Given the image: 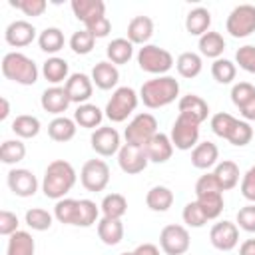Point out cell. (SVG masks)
Here are the masks:
<instances>
[{"instance_id": "6da1fadb", "label": "cell", "mask_w": 255, "mask_h": 255, "mask_svg": "<svg viewBox=\"0 0 255 255\" xmlns=\"http://www.w3.org/2000/svg\"><path fill=\"white\" fill-rule=\"evenodd\" d=\"M76 169L70 161L66 159H54L48 163L46 171H44V179H42V191L46 197L50 199H64V195L76 185Z\"/></svg>"}, {"instance_id": "7a4b0ae2", "label": "cell", "mask_w": 255, "mask_h": 255, "mask_svg": "<svg viewBox=\"0 0 255 255\" xmlns=\"http://www.w3.org/2000/svg\"><path fill=\"white\" fill-rule=\"evenodd\" d=\"M179 96V82L173 76H155L139 88V100L145 108L157 110L165 108Z\"/></svg>"}, {"instance_id": "3957f363", "label": "cell", "mask_w": 255, "mask_h": 255, "mask_svg": "<svg viewBox=\"0 0 255 255\" xmlns=\"http://www.w3.org/2000/svg\"><path fill=\"white\" fill-rule=\"evenodd\" d=\"M211 129L215 135L227 139L231 145L243 147L253 139V128L245 120H237L227 112H219L211 118Z\"/></svg>"}, {"instance_id": "277c9868", "label": "cell", "mask_w": 255, "mask_h": 255, "mask_svg": "<svg viewBox=\"0 0 255 255\" xmlns=\"http://www.w3.org/2000/svg\"><path fill=\"white\" fill-rule=\"evenodd\" d=\"M2 74L4 78L22 84V86H32L38 82V66L32 58H28L22 52H8L2 58Z\"/></svg>"}, {"instance_id": "5b68a950", "label": "cell", "mask_w": 255, "mask_h": 255, "mask_svg": "<svg viewBox=\"0 0 255 255\" xmlns=\"http://www.w3.org/2000/svg\"><path fill=\"white\" fill-rule=\"evenodd\" d=\"M137 102H139V96L135 94L133 88L129 86H122V88H116L112 98L108 100L106 104V118L114 124H120V122H126L137 108Z\"/></svg>"}, {"instance_id": "8992f818", "label": "cell", "mask_w": 255, "mask_h": 255, "mask_svg": "<svg viewBox=\"0 0 255 255\" xmlns=\"http://www.w3.org/2000/svg\"><path fill=\"white\" fill-rule=\"evenodd\" d=\"M173 64V56L165 48H159L155 44H145L137 52V66L147 74L167 76Z\"/></svg>"}, {"instance_id": "52a82bcc", "label": "cell", "mask_w": 255, "mask_h": 255, "mask_svg": "<svg viewBox=\"0 0 255 255\" xmlns=\"http://www.w3.org/2000/svg\"><path fill=\"white\" fill-rule=\"evenodd\" d=\"M157 133V120L155 116L143 112V114H137L126 128L124 131V137H126V143H131V145H139V147H145V143Z\"/></svg>"}, {"instance_id": "ba28073f", "label": "cell", "mask_w": 255, "mask_h": 255, "mask_svg": "<svg viewBox=\"0 0 255 255\" xmlns=\"http://www.w3.org/2000/svg\"><path fill=\"white\" fill-rule=\"evenodd\" d=\"M225 30L233 38H247L255 32V6L253 4H239L235 6L225 22Z\"/></svg>"}, {"instance_id": "9c48e42d", "label": "cell", "mask_w": 255, "mask_h": 255, "mask_svg": "<svg viewBox=\"0 0 255 255\" xmlns=\"http://www.w3.org/2000/svg\"><path fill=\"white\" fill-rule=\"evenodd\" d=\"M191 245L189 231L183 225L169 223L159 233V247L165 255H183Z\"/></svg>"}, {"instance_id": "30bf717a", "label": "cell", "mask_w": 255, "mask_h": 255, "mask_svg": "<svg viewBox=\"0 0 255 255\" xmlns=\"http://www.w3.org/2000/svg\"><path fill=\"white\" fill-rule=\"evenodd\" d=\"M80 181L88 191H104L110 183V167L104 159H88L80 169Z\"/></svg>"}, {"instance_id": "8fae6325", "label": "cell", "mask_w": 255, "mask_h": 255, "mask_svg": "<svg viewBox=\"0 0 255 255\" xmlns=\"http://www.w3.org/2000/svg\"><path fill=\"white\" fill-rule=\"evenodd\" d=\"M169 137H171V143L175 149H181V151L193 149L199 143V124L177 116V120L171 126Z\"/></svg>"}, {"instance_id": "7c38bea8", "label": "cell", "mask_w": 255, "mask_h": 255, "mask_svg": "<svg viewBox=\"0 0 255 255\" xmlns=\"http://www.w3.org/2000/svg\"><path fill=\"white\" fill-rule=\"evenodd\" d=\"M149 159H147V153L143 147L139 145H131V143H124L118 151V165L124 173L128 175H135V173H141L145 167H147Z\"/></svg>"}, {"instance_id": "4fadbf2b", "label": "cell", "mask_w": 255, "mask_h": 255, "mask_svg": "<svg viewBox=\"0 0 255 255\" xmlns=\"http://www.w3.org/2000/svg\"><path fill=\"white\" fill-rule=\"evenodd\" d=\"M90 143H92V149L102 157H110V155L118 153L120 147H122L118 129L110 128V126H100L98 129H94L92 137H90Z\"/></svg>"}, {"instance_id": "5bb4252c", "label": "cell", "mask_w": 255, "mask_h": 255, "mask_svg": "<svg viewBox=\"0 0 255 255\" xmlns=\"http://www.w3.org/2000/svg\"><path fill=\"white\" fill-rule=\"evenodd\" d=\"M209 241L217 251H231L239 243V227L227 219L215 223L209 231Z\"/></svg>"}, {"instance_id": "9a60e30c", "label": "cell", "mask_w": 255, "mask_h": 255, "mask_svg": "<svg viewBox=\"0 0 255 255\" xmlns=\"http://www.w3.org/2000/svg\"><path fill=\"white\" fill-rule=\"evenodd\" d=\"M231 102L239 110L245 122H255V86L239 82L231 88Z\"/></svg>"}, {"instance_id": "2e32d148", "label": "cell", "mask_w": 255, "mask_h": 255, "mask_svg": "<svg viewBox=\"0 0 255 255\" xmlns=\"http://www.w3.org/2000/svg\"><path fill=\"white\" fill-rule=\"evenodd\" d=\"M8 187L18 197H32L38 191V179L36 175L26 167H14L8 171Z\"/></svg>"}, {"instance_id": "e0dca14e", "label": "cell", "mask_w": 255, "mask_h": 255, "mask_svg": "<svg viewBox=\"0 0 255 255\" xmlns=\"http://www.w3.org/2000/svg\"><path fill=\"white\" fill-rule=\"evenodd\" d=\"M34 38H36V28L28 20H14L4 30V40L12 48H24V46L32 44Z\"/></svg>"}, {"instance_id": "ac0fdd59", "label": "cell", "mask_w": 255, "mask_h": 255, "mask_svg": "<svg viewBox=\"0 0 255 255\" xmlns=\"http://www.w3.org/2000/svg\"><path fill=\"white\" fill-rule=\"evenodd\" d=\"M66 92H68V98L70 102L82 106V104H88V100L92 98V92H94V82L90 76L82 74V72H76V74H70V78L66 80Z\"/></svg>"}, {"instance_id": "d6986e66", "label": "cell", "mask_w": 255, "mask_h": 255, "mask_svg": "<svg viewBox=\"0 0 255 255\" xmlns=\"http://www.w3.org/2000/svg\"><path fill=\"white\" fill-rule=\"evenodd\" d=\"M177 110H179V116L181 118H187L195 124H201L207 120L209 116V106L207 102L201 98V96H195V94H187V96H181L179 102H177Z\"/></svg>"}, {"instance_id": "ffe728a7", "label": "cell", "mask_w": 255, "mask_h": 255, "mask_svg": "<svg viewBox=\"0 0 255 255\" xmlns=\"http://www.w3.org/2000/svg\"><path fill=\"white\" fill-rule=\"evenodd\" d=\"M70 98H68V92L66 88H60V86H52V88H46L42 92V98H40V106L44 112L48 114H54L56 118L62 116L68 106H70Z\"/></svg>"}, {"instance_id": "44dd1931", "label": "cell", "mask_w": 255, "mask_h": 255, "mask_svg": "<svg viewBox=\"0 0 255 255\" xmlns=\"http://www.w3.org/2000/svg\"><path fill=\"white\" fill-rule=\"evenodd\" d=\"M145 153H147V159L153 161V163H165L171 155H173V143H171V137L157 131L147 143H145Z\"/></svg>"}, {"instance_id": "7402d4cb", "label": "cell", "mask_w": 255, "mask_h": 255, "mask_svg": "<svg viewBox=\"0 0 255 255\" xmlns=\"http://www.w3.org/2000/svg\"><path fill=\"white\" fill-rule=\"evenodd\" d=\"M72 12L74 16L84 22V26L92 24L94 20L106 16V4L102 0H72Z\"/></svg>"}, {"instance_id": "603a6c76", "label": "cell", "mask_w": 255, "mask_h": 255, "mask_svg": "<svg viewBox=\"0 0 255 255\" xmlns=\"http://www.w3.org/2000/svg\"><path fill=\"white\" fill-rule=\"evenodd\" d=\"M92 82L100 90H112V88H116L118 82H120V70H118V66L112 64L110 60L98 62L94 66V70H92Z\"/></svg>"}, {"instance_id": "cb8c5ba5", "label": "cell", "mask_w": 255, "mask_h": 255, "mask_svg": "<svg viewBox=\"0 0 255 255\" xmlns=\"http://www.w3.org/2000/svg\"><path fill=\"white\" fill-rule=\"evenodd\" d=\"M153 36V20L149 16H133L128 24V40L131 44L145 46Z\"/></svg>"}, {"instance_id": "d4e9b609", "label": "cell", "mask_w": 255, "mask_h": 255, "mask_svg": "<svg viewBox=\"0 0 255 255\" xmlns=\"http://www.w3.org/2000/svg\"><path fill=\"white\" fill-rule=\"evenodd\" d=\"M219 149L213 141H201L191 149V165L197 169H209L217 165Z\"/></svg>"}, {"instance_id": "484cf974", "label": "cell", "mask_w": 255, "mask_h": 255, "mask_svg": "<svg viewBox=\"0 0 255 255\" xmlns=\"http://www.w3.org/2000/svg\"><path fill=\"white\" fill-rule=\"evenodd\" d=\"M209 26H211V12L203 6H197L193 10L187 12L185 16V30L191 34V36H203L205 32H209Z\"/></svg>"}, {"instance_id": "4316f807", "label": "cell", "mask_w": 255, "mask_h": 255, "mask_svg": "<svg viewBox=\"0 0 255 255\" xmlns=\"http://www.w3.org/2000/svg\"><path fill=\"white\" fill-rule=\"evenodd\" d=\"M98 237L102 239L104 245H118L124 239V223L122 219H112V217H102L98 221Z\"/></svg>"}, {"instance_id": "83f0119b", "label": "cell", "mask_w": 255, "mask_h": 255, "mask_svg": "<svg viewBox=\"0 0 255 255\" xmlns=\"http://www.w3.org/2000/svg\"><path fill=\"white\" fill-rule=\"evenodd\" d=\"M104 112L96 106V104H82L76 108L74 112V122L80 126V128H86V129H98L102 120H104Z\"/></svg>"}, {"instance_id": "f1b7e54d", "label": "cell", "mask_w": 255, "mask_h": 255, "mask_svg": "<svg viewBox=\"0 0 255 255\" xmlns=\"http://www.w3.org/2000/svg\"><path fill=\"white\" fill-rule=\"evenodd\" d=\"M48 135H50V139H54V141L66 143V141L74 139V135H76V122H74L72 118L58 116V118H54V120L48 124Z\"/></svg>"}, {"instance_id": "f546056e", "label": "cell", "mask_w": 255, "mask_h": 255, "mask_svg": "<svg viewBox=\"0 0 255 255\" xmlns=\"http://www.w3.org/2000/svg\"><path fill=\"white\" fill-rule=\"evenodd\" d=\"M145 205L151 211L163 213L173 205V191L165 185H153L147 193H145Z\"/></svg>"}, {"instance_id": "4dcf8cb0", "label": "cell", "mask_w": 255, "mask_h": 255, "mask_svg": "<svg viewBox=\"0 0 255 255\" xmlns=\"http://www.w3.org/2000/svg\"><path fill=\"white\" fill-rule=\"evenodd\" d=\"M68 72H70L68 62H66L64 58H58V56H50V58L42 64V74H44V78H46L50 84H54V86H58L60 82L68 80V78H70Z\"/></svg>"}, {"instance_id": "1f68e13d", "label": "cell", "mask_w": 255, "mask_h": 255, "mask_svg": "<svg viewBox=\"0 0 255 255\" xmlns=\"http://www.w3.org/2000/svg\"><path fill=\"white\" fill-rule=\"evenodd\" d=\"M213 175L217 177L221 189L229 191V189H233L239 183V165L235 161H231V159H223V161H219L215 165Z\"/></svg>"}, {"instance_id": "d6a6232c", "label": "cell", "mask_w": 255, "mask_h": 255, "mask_svg": "<svg viewBox=\"0 0 255 255\" xmlns=\"http://www.w3.org/2000/svg\"><path fill=\"white\" fill-rule=\"evenodd\" d=\"M36 253V243L34 237L28 231H16L8 237V247L6 255H34Z\"/></svg>"}, {"instance_id": "836d02e7", "label": "cell", "mask_w": 255, "mask_h": 255, "mask_svg": "<svg viewBox=\"0 0 255 255\" xmlns=\"http://www.w3.org/2000/svg\"><path fill=\"white\" fill-rule=\"evenodd\" d=\"M106 56L112 64L120 66V64H128L133 56V44L128 38H116L108 44L106 48Z\"/></svg>"}, {"instance_id": "e575fe53", "label": "cell", "mask_w": 255, "mask_h": 255, "mask_svg": "<svg viewBox=\"0 0 255 255\" xmlns=\"http://www.w3.org/2000/svg\"><path fill=\"white\" fill-rule=\"evenodd\" d=\"M66 44V38H64V32L56 26H50V28H44L38 36V46L42 52L46 54H58Z\"/></svg>"}, {"instance_id": "d590c367", "label": "cell", "mask_w": 255, "mask_h": 255, "mask_svg": "<svg viewBox=\"0 0 255 255\" xmlns=\"http://www.w3.org/2000/svg\"><path fill=\"white\" fill-rule=\"evenodd\" d=\"M175 68H177V74L181 78H195L201 74V68H203V60L199 54L195 52H183L177 56L175 60Z\"/></svg>"}, {"instance_id": "8d00e7d4", "label": "cell", "mask_w": 255, "mask_h": 255, "mask_svg": "<svg viewBox=\"0 0 255 255\" xmlns=\"http://www.w3.org/2000/svg\"><path fill=\"white\" fill-rule=\"evenodd\" d=\"M78 213H80V199L64 197L54 205V217L64 225H78Z\"/></svg>"}, {"instance_id": "74e56055", "label": "cell", "mask_w": 255, "mask_h": 255, "mask_svg": "<svg viewBox=\"0 0 255 255\" xmlns=\"http://www.w3.org/2000/svg\"><path fill=\"white\" fill-rule=\"evenodd\" d=\"M42 129V124L36 116H30V114H22V116H16V120L12 122V131L20 137V139H30V137H36Z\"/></svg>"}, {"instance_id": "f35d334b", "label": "cell", "mask_w": 255, "mask_h": 255, "mask_svg": "<svg viewBox=\"0 0 255 255\" xmlns=\"http://www.w3.org/2000/svg\"><path fill=\"white\" fill-rule=\"evenodd\" d=\"M223 50H225V40H223V36L219 32H211L209 30V32H205L199 38V52H201V56L217 60V58H221Z\"/></svg>"}, {"instance_id": "ab89813d", "label": "cell", "mask_w": 255, "mask_h": 255, "mask_svg": "<svg viewBox=\"0 0 255 255\" xmlns=\"http://www.w3.org/2000/svg\"><path fill=\"white\" fill-rule=\"evenodd\" d=\"M104 217H112V219H122L128 211V199L122 195V193H108L104 199H102V205H100Z\"/></svg>"}, {"instance_id": "60d3db41", "label": "cell", "mask_w": 255, "mask_h": 255, "mask_svg": "<svg viewBox=\"0 0 255 255\" xmlns=\"http://www.w3.org/2000/svg\"><path fill=\"white\" fill-rule=\"evenodd\" d=\"M195 201L207 215V219H217L223 211V191H211L203 195H195Z\"/></svg>"}, {"instance_id": "b9f144b4", "label": "cell", "mask_w": 255, "mask_h": 255, "mask_svg": "<svg viewBox=\"0 0 255 255\" xmlns=\"http://www.w3.org/2000/svg\"><path fill=\"white\" fill-rule=\"evenodd\" d=\"M26 157V145L22 139H6L0 145V161L6 165H14Z\"/></svg>"}, {"instance_id": "7bdbcfd3", "label": "cell", "mask_w": 255, "mask_h": 255, "mask_svg": "<svg viewBox=\"0 0 255 255\" xmlns=\"http://www.w3.org/2000/svg\"><path fill=\"white\" fill-rule=\"evenodd\" d=\"M235 74H237V68L231 60L227 58H217L213 60L211 64V76L215 78L217 84H231L235 80Z\"/></svg>"}, {"instance_id": "ee69618b", "label": "cell", "mask_w": 255, "mask_h": 255, "mask_svg": "<svg viewBox=\"0 0 255 255\" xmlns=\"http://www.w3.org/2000/svg\"><path fill=\"white\" fill-rule=\"evenodd\" d=\"M52 221H54V215L42 207H32L26 211V225L34 231H48L52 227Z\"/></svg>"}, {"instance_id": "f6af8a7d", "label": "cell", "mask_w": 255, "mask_h": 255, "mask_svg": "<svg viewBox=\"0 0 255 255\" xmlns=\"http://www.w3.org/2000/svg\"><path fill=\"white\" fill-rule=\"evenodd\" d=\"M94 44H96V38L92 32H88L86 28L84 30H78L72 34L70 38V48L74 54H80V56H86L94 50Z\"/></svg>"}, {"instance_id": "bcb514c9", "label": "cell", "mask_w": 255, "mask_h": 255, "mask_svg": "<svg viewBox=\"0 0 255 255\" xmlns=\"http://www.w3.org/2000/svg\"><path fill=\"white\" fill-rule=\"evenodd\" d=\"M181 217H183V223H185L187 227H195V229L203 227V225L209 221L197 201L185 203V207H183V211H181Z\"/></svg>"}, {"instance_id": "7dc6e473", "label": "cell", "mask_w": 255, "mask_h": 255, "mask_svg": "<svg viewBox=\"0 0 255 255\" xmlns=\"http://www.w3.org/2000/svg\"><path fill=\"white\" fill-rule=\"evenodd\" d=\"M235 62L239 64L241 70H245L249 74H255V46H251V44L241 46L235 52Z\"/></svg>"}, {"instance_id": "c3c4849f", "label": "cell", "mask_w": 255, "mask_h": 255, "mask_svg": "<svg viewBox=\"0 0 255 255\" xmlns=\"http://www.w3.org/2000/svg\"><path fill=\"white\" fill-rule=\"evenodd\" d=\"M10 6L22 10L26 16H42L48 8L46 0H10Z\"/></svg>"}, {"instance_id": "681fc988", "label": "cell", "mask_w": 255, "mask_h": 255, "mask_svg": "<svg viewBox=\"0 0 255 255\" xmlns=\"http://www.w3.org/2000/svg\"><path fill=\"white\" fill-rule=\"evenodd\" d=\"M237 225L247 233H255V203H249L237 211Z\"/></svg>"}, {"instance_id": "f907efd6", "label": "cell", "mask_w": 255, "mask_h": 255, "mask_svg": "<svg viewBox=\"0 0 255 255\" xmlns=\"http://www.w3.org/2000/svg\"><path fill=\"white\" fill-rule=\"evenodd\" d=\"M18 225H20V221H18V215L16 213L6 211V209L0 211V235L10 237L12 233L18 231Z\"/></svg>"}, {"instance_id": "816d5d0a", "label": "cell", "mask_w": 255, "mask_h": 255, "mask_svg": "<svg viewBox=\"0 0 255 255\" xmlns=\"http://www.w3.org/2000/svg\"><path fill=\"white\" fill-rule=\"evenodd\" d=\"M211 191H223V189L213 173H205L195 181V195H203V193H211Z\"/></svg>"}, {"instance_id": "f5cc1de1", "label": "cell", "mask_w": 255, "mask_h": 255, "mask_svg": "<svg viewBox=\"0 0 255 255\" xmlns=\"http://www.w3.org/2000/svg\"><path fill=\"white\" fill-rule=\"evenodd\" d=\"M241 195L247 201L255 203V165H251L241 179Z\"/></svg>"}, {"instance_id": "db71d44e", "label": "cell", "mask_w": 255, "mask_h": 255, "mask_svg": "<svg viewBox=\"0 0 255 255\" xmlns=\"http://www.w3.org/2000/svg\"><path fill=\"white\" fill-rule=\"evenodd\" d=\"M86 30L92 32L94 38H106V36L110 34V30H112V22L108 20V16H102V18L94 20L92 24H88Z\"/></svg>"}, {"instance_id": "11a10c76", "label": "cell", "mask_w": 255, "mask_h": 255, "mask_svg": "<svg viewBox=\"0 0 255 255\" xmlns=\"http://www.w3.org/2000/svg\"><path fill=\"white\" fill-rule=\"evenodd\" d=\"M133 255H159V249L153 243H141L133 249Z\"/></svg>"}, {"instance_id": "9f6ffc18", "label": "cell", "mask_w": 255, "mask_h": 255, "mask_svg": "<svg viewBox=\"0 0 255 255\" xmlns=\"http://www.w3.org/2000/svg\"><path fill=\"white\" fill-rule=\"evenodd\" d=\"M239 255H255V239H245L239 247Z\"/></svg>"}, {"instance_id": "6f0895ef", "label": "cell", "mask_w": 255, "mask_h": 255, "mask_svg": "<svg viewBox=\"0 0 255 255\" xmlns=\"http://www.w3.org/2000/svg\"><path fill=\"white\" fill-rule=\"evenodd\" d=\"M0 104H2V112H0V120L4 122V120L8 118V114H10V104H8V100H6V98H0Z\"/></svg>"}, {"instance_id": "680465c9", "label": "cell", "mask_w": 255, "mask_h": 255, "mask_svg": "<svg viewBox=\"0 0 255 255\" xmlns=\"http://www.w3.org/2000/svg\"><path fill=\"white\" fill-rule=\"evenodd\" d=\"M120 255H133V251H124V253H120Z\"/></svg>"}]
</instances>
